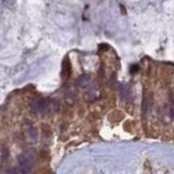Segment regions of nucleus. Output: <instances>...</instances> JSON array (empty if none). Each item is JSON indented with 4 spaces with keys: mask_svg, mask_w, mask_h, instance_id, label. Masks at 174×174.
Segmentation results:
<instances>
[{
    "mask_svg": "<svg viewBox=\"0 0 174 174\" xmlns=\"http://www.w3.org/2000/svg\"><path fill=\"white\" fill-rule=\"evenodd\" d=\"M19 169L22 174H28L34 166V157L29 152H23L18 158Z\"/></svg>",
    "mask_w": 174,
    "mask_h": 174,
    "instance_id": "nucleus-1",
    "label": "nucleus"
},
{
    "mask_svg": "<svg viewBox=\"0 0 174 174\" xmlns=\"http://www.w3.org/2000/svg\"><path fill=\"white\" fill-rule=\"evenodd\" d=\"M32 108H33L34 112H35L36 114L44 115V114L48 113L49 111L54 110V104L50 102L49 100L38 99V100H35V101L32 104Z\"/></svg>",
    "mask_w": 174,
    "mask_h": 174,
    "instance_id": "nucleus-2",
    "label": "nucleus"
},
{
    "mask_svg": "<svg viewBox=\"0 0 174 174\" xmlns=\"http://www.w3.org/2000/svg\"><path fill=\"white\" fill-rule=\"evenodd\" d=\"M89 83H90V76L89 75H82V76H79L77 79V82H76L77 85L79 87H83V88L88 86Z\"/></svg>",
    "mask_w": 174,
    "mask_h": 174,
    "instance_id": "nucleus-3",
    "label": "nucleus"
},
{
    "mask_svg": "<svg viewBox=\"0 0 174 174\" xmlns=\"http://www.w3.org/2000/svg\"><path fill=\"white\" fill-rule=\"evenodd\" d=\"M148 108H149V100H148L147 95H145L144 96L143 105H141V111H143L144 115H146L148 113Z\"/></svg>",
    "mask_w": 174,
    "mask_h": 174,
    "instance_id": "nucleus-4",
    "label": "nucleus"
},
{
    "mask_svg": "<svg viewBox=\"0 0 174 174\" xmlns=\"http://www.w3.org/2000/svg\"><path fill=\"white\" fill-rule=\"evenodd\" d=\"M130 96V90L127 86H122L120 88V97L121 99H127Z\"/></svg>",
    "mask_w": 174,
    "mask_h": 174,
    "instance_id": "nucleus-5",
    "label": "nucleus"
},
{
    "mask_svg": "<svg viewBox=\"0 0 174 174\" xmlns=\"http://www.w3.org/2000/svg\"><path fill=\"white\" fill-rule=\"evenodd\" d=\"M63 74L66 75V76L70 74V64L66 62V60H65V62L63 63Z\"/></svg>",
    "mask_w": 174,
    "mask_h": 174,
    "instance_id": "nucleus-6",
    "label": "nucleus"
},
{
    "mask_svg": "<svg viewBox=\"0 0 174 174\" xmlns=\"http://www.w3.org/2000/svg\"><path fill=\"white\" fill-rule=\"evenodd\" d=\"M171 115H172V118L174 119V109L171 110Z\"/></svg>",
    "mask_w": 174,
    "mask_h": 174,
    "instance_id": "nucleus-7",
    "label": "nucleus"
}]
</instances>
